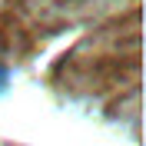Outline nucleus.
Here are the masks:
<instances>
[{"label":"nucleus","instance_id":"1","mask_svg":"<svg viewBox=\"0 0 146 146\" xmlns=\"http://www.w3.org/2000/svg\"><path fill=\"white\" fill-rule=\"evenodd\" d=\"M7 80H10V70H7L3 63H0V93L7 90Z\"/></svg>","mask_w":146,"mask_h":146}]
</instances>
